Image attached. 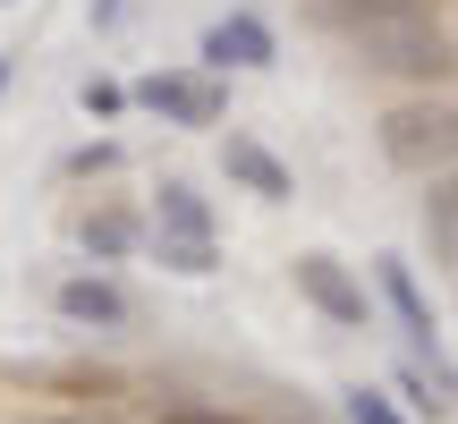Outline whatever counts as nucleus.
<instances>
[{
  "label": "nucleus",
  "instance_id": "obj_1",
  "mask_svg": "<svg viewBox=\"0 0 458 424\" xmlns=\"http://www.w3.org/2000/svg\"><path fill=\"white\" fill-rule=\"evenodd\" d=\"M374 145L391 170L408 179H433V170H458V94H408L374 119Z\"/></svg>",
  "mask_w": 458,
  "mask_h": 424
},
{
  "label": "nucleus",
  "instance_id": "obj_2",
  "mask_svg": "<svg viewBox=\"0 0 458 424\" xmlns=\"http://www.w3.org/2000/svg\"><path fill=\"white\" fill-rule=\"evenodd\" d=\"M348 51H357L374 77H399V85H416V94H442V85L458 77V43H450V26H442V17L374 26V34H357Z\"/></svg>",
  "mask_w": 458,
  "mask_h": 424
},
{
  "label": "nucleus",
  "instance_id": "obj_3",
  "mask_svg": "<svg viewBox=\"0 0 458 424\" xmlns=\"http://www.w3.org/2000/svg\"><path fill=\"white\" fill-rule=\"evenodd\" d=\"M289 272H297V297H306L323 323H340V331H374V297H365V280L348 272L340 255H297Z\"/></svg>",
  "mask_w": 458,
  "mask_h": 424
},
{
  "label": "nucleus",
  "instance_id": "obj_4",
  "mask_svg": "<svg viewBox=\"0 0 458 424\" xmlns=\"http://www.w3.org/2000/svg\"><path fill=\"white\" fill-rule=\"evenodd\" d=\"M128 102L136 111H153V119H170V128H221V111H229V94L213 77H145V85H128Z\"/></svg>",
  "mask_w": 458,
  "mask_h": 424
},
{
  "label": "nucleus",
  "instance_id": "obj_5",
  "mask_svg": "<svg viewBox=\"0 0 458 424\" xmlns=\"http://www.w3.org/2000/svg\"><path fill=\"white\" fill-rule=\"evenodd\" d=\"M51 306H60V314H68V323H77V331H102V340H119V331L136 323V297L119 289L111 272H68Z\"/></svg>",
  "mask_w": 458,
  "mask_h": 424
},
{
  "label": "nucleus",
  "instance_id": "obj_6",
  "mask_svg": "<svg viewBox=\"0 0 458 424\" xmlns=\"http://www.w3.org/2000/svg\"><path fill=\"white\" fill-rule=\"evenodd\" d=\"M314 34H331V43H357V34L374 26H408V17H442V0H314Z\"/></svg>",
  "mask_w": 458,
  "mask_h": 424
},
{
  "label": "nucleus",
  "instance_id": "obj_7",
  "mask_svg": "<svg viewBox=\"0 0 458 424\" xmlns=\"http://www.w3.org/2000/svg\"><path fill=\"white\" fill-rule=\"evenodd\" d=\"M221 170H229V187H246L255 204H289V196H297L289 162H280L272 145H255L246 128H229V136H221Z\"/></svg>",
  "mask_w": 458,
  "mask_h": 424
},
{
  "label": "nucleus",
  "instance_id": "obj_8",
  "mask_svg": "<svg viewBox=\"0 0 458 424\" xmlns=\"http://www.w3.org/2000/svg\"><path fill=\"white\" fill-rule=\"evenodd\" d=\"M272 26H263L255 9H229L213 34H204V68H272Z\"/></svg>",
  "mask_w": 458,
  "mask_h": 424
},
{
  "label": "nucleus",
  "instance_id": "obj_9",
  "mask_svg": "<svg viewBox=\"0 0 458 424\" xmlns=\"http://www.w3.org/2000/svg\"><path fill=\"white\" fill-rule=\"evenodd\" d=\"M416 221H425V255L458 272V170H433L425 196H416Z\"/></svg>",
  "mask_w": 458,
  "mask_h": 424
},
{
  "label": "nucleus",
  "instance_id": "obj_10",
  "mask_svg": "<svg viewBox=\"0 0 458 424\" xmlns=\"http://www.w3.org/2000/svg\"><path fill=\"white\" fill-rule=\"evenodd\" d=\"M77 246H85L94 263H119V255L145 246V221H136L128 204H94V212H77Z\"/></svg>",
  "mask_w": 458,
  "mask_h": 424
},
{
  "label": "nucleus",
  "instance_id": "obj_11",
  "mask_svg": "<svg viewBox=\"0 0 458 424\" xmlns=\"http://www.w3.org/2000/svg\"><path fill=\"white\" fill-rule=\"evenodd\" d=\"M153 229H170V238H213V204H204L187 179H162V196H153Z\"/></svg>",
  "mask_w": 458,
  "mask_h": 424
},
{
  "label": "nucleus",
  "instance_id": "obj_12",
  "mask_svg": "<svg viewBox=\"0 0 458 424\" xmlns=\"http://www.w3.org/2000/svg\"><path fill=\"white\" fill-rule=\"evenodd\" d=\"M153 263L179 280H213L221 272V238H170V229H153Z\"/></svg>",
  "mask_w": 458,
  "mask_h": 424
},
{
  "label": "nucleus",
  "instance_id": "obj_13",
  "mask_svg": "<svg viewBox=\"0 0 458 424\" xmlns=\"http://www.w3.org/2000/svg\"><path fill=\"white\" fill-rule=\"evenodd\" d=\"M399 399H408V416H416V424H458V399L433 391L425 365H399Z\"/></svg>",
  "mask_w": 458,
  "mask_h": 424
},
{
  "label": "nucleus",
  "instance_id": "obj_14",
  "mask_svg": "<svg viewBox=\"0 0 458 424\" xmlns=\"http://www.w3.org/2000/svg\"><path fill=\"white\" fill-rule=\"evenodd\" d=\"M340 416L348 424H416V416L391 408V391H365V382H357V391H340Z\"/></svg>",
  "mask_w": 458,
  "mask_h": 424
},
{
  "label": "nucleus",
  "instance_id": "obj_15",
  "mask_svg": "<svg viewBox=\"0 0 458 424\" xmlns=\"http://www.w3.org/2000/svg\"><path fill=\"white\" fill-rule=\"evenodd\" d=\"M85 111H94V119H119V111H128V85H119V77H85Z\"/></svg>",
  "mask_w": 458,
  "mask_h": 424
},
{
  "label": "nucleus",
  "instance_id": "obj_16",
  "mask_svg": "<svg viewBox=\"0 0 458 424\" xmlns=\"http://www.w3.org/2000/svg\"><path fill=\"white\" fill-rule=\"evenodd\" d=\"M68 179H94V170H119V145H111V136H102V145H77V153H68Z\"/></svg>",
  "mask_w": 458,
  "mask_h": 424
},
{
  "label": "nucleus",
  "instance_id": "obj_17",
  "mask_svg": "<svg viewBox=\"0 0 458 424\" xmlns=\"http://www.w3.org/2000/svg\"><path fill=\"white\" fill-rule=\"evenodd\" d=\"M162 424H246V416H221V408H204V399H179Z\"/></svg>",
  "mask_w": 458,
  "mask_h": 424
},
{
  "label": "nucleus",
  "instance_id": "obj_18",
  "mask_svg": "<svg viewBox=\"0 0 458 424\" xmlns=\"http://www.w3.org/2000/svg\"><path fill=\"white\" fill-rule=\"evenodd\" d=\"M0 85H9V51H0Z\"/></svg>",
  "mask_w": 458,
  "mask_h": 424
},
{
  "label": "nucleus",
  "instance_id": "obj_19",
  "mask_svg": "<svg viewBox=\"0 0 458 424\" xmlns=\"http://www.w3.org/2000/svg\"><path fill=\"white\" fill-rule=\"evenodd\" d=\"M43 424H77V416H43Z\"/></svg>",
  "mask_w": 458,
  "mask_h": 424
},
{
  "label": "nucleus",
  "instance_id": "obj_20",
  "mask_svg": "<svg viewBox=\"0 0 458 424\" xmlns=\"http://www.w3.org/2000/svg\"><path fill=\"white\" fill-rule=\"evenodd\" d=\"M0 9H9V0H0Z\"/></svg>",
  "mask_w": 458,
  "mask_h": 424
}]
</instances>
